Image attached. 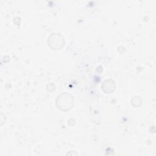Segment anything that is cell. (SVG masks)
<instances>
[{
    "label": "cell",
    "instance_id": "3",
    "mask_svg": "<svg viewBox=\"0 0 156 156\" xmlns=\"http://www.w3.org/2000/svg\"><path fill=\"white\" fill-rule=\"evenodd\" d=\"M102 87L105 92L107 93H110L113 92L115 88V83L113 80L108 79L104 82Z\"/></svg>",
    "mask_w": 156,
    "mask_h": 156
},
{
    "label": "cell",
    "instance_id": "1",
    "mask_svg": "<svg viewBox=\"0 0 156 156\" xmlns=\"http://www.w3.org/2000/svg\"><path fill=\"white\" fill-rule=\"evenodd\" d=\"M73 97L66 93L60 94L56 101V104L60 109L64 111L69 110L73 106Z\"/></svg>",
    "mask_w": 156,
    "mask_h": 156
},
{
    "label": "cell",
    "instance_id": "2",
    "mask_svg": "<svg viewBox=\"0 0 156 156\" xmlns=\"http://www.w3.org/2000/svg\"><path fill=\"white\" fill-rule=\"evenodd\" d=\"M48 44L54 49H59L64 45V38L60 34H53L48 40Z\"/></svg>",
    "mask_w": 156,
    "mask_h": 156
}]
</instances>
